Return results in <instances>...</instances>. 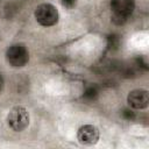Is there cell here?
I'll use <instances>...</instances> for the list:
<instances>
[{
	"label": "cell",
	"mask_w": 149,
	"mask_h": 149,
	"mask_svg": "<svg viewBox=\"0 0 149 149\" xmlns=\"http://www.w3.org/2000/svg\"><path fill=\"white\" fill-rule=\"evenodd\" d=\"M29 112L23 106H14L7 114L6 121L8 127L14 132H22L29 126Z\"/></svg>",
	"instance_id": "cell-1"
},
{
	"label": "cell",
	"mask_w": 149,
	"mask_h": 149,
	"mask_svg": "<svg viewBox=\"0 0 149 149\" xmlns=\"http://www.w3.org/2000/svg\"><path fill=\"white\" fill-rule=\"evenodd\" d=\"M34 16H35V20L37 21V23L43 27H52L59 20L58 9L56 8V6H54L52 3H49V2L38 5L35 8Z\"/></svg>",
	"instance_id": "cell-2"
},
{
	"label": "cell",
	"mask_w": 149,
	"mask_h": 149,
	"mask_svg": "<svg viewBox=\"0 0 149 149\" xmlns=\"http://www.w3.org/2000/svg\"><path fill=\"white\" fill-rule=\"evenodd\" d=\"M6 61L13 68H22L29 62V51L22 43H15L6 50Z\"/></svg>",
	"instance_id": "cell-3"
},
{
	"label": "cell",
	"mask_w": 149,
	"mask_h": 149,
	"mask_svg": "<svg viewBox=\"0 0 149 149\" xmlns=\"http://www.w3.org/2000/svg\"><path fill=\"white\" fill-rule=\"evenodd\" d=\"M111 9L113 21L119 24L123 23L135 9V0H111Z\"/></svg>",
	"instance_id": "cell-4"
},
{
	"label": "cell",
	"mask_w": 149,
	"mask_h": 149,
	"mask_svg": "<svg viewBox=\"0 0 149 149\" xmlns=\"http://www.w3.org/2000/svg\"><path fill=\"white\" fill-rule=\"evenodd\" d=\"M100 137L99 129L93 125H84L77 132V140L83 146H94Z\"/></svg>",
	"instance_id": "cell-5"
},
{
	"label": "cell",
	"mask_w": 149,
	"mask_h": 149,
	"mask_svg": "<svg viewBox=\"0 0 149 149\" xmlns=\"http://www.w3.org/2000/svg\"><path fill=\"white\" fill-rule=\"evenodd\" d=\"M127 102L134 109H144L149 105V92L143 88L132 90L127 95Z\"/></svg>",
	"instance_id": "cell-6"
},
{
	"label": "cell",
	"mask_w": 149,
	"mask_h": 149,
	"mask_svg": "<svg viewBox=\"0 0 149 149\" xmlns=\"http://www.w3.org/2000/svg\"><path fill=\"white\" fill-rule=\"evenodd\" d=\"M59 1H61L62 6L65 7L66 9H72V8H74L77 6V1L78 0H59Z\"/></svg>",
	"instance_id": "cell-7"
},
{
	"label": "cell",
	"mask_w": 149,
	"mask_h": 149,
	"mask_svg": "<svg viewBox=\"0 0 149 149\" xmlns=\"http://www.w3.org/2000/svg\"><path fill=\"white\" fill-rule=\"evenodd\" d=\"M2 87H3V79H2V76L0 74V91L2 90Z\"/></svg>",
	"instance_id": "cell-8"
}]
</instances>
